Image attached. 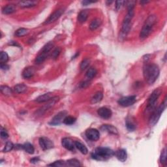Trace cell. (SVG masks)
Wrapping results in <instances>:
<instances>
[{
    "label": "cell",
    "instance_id": "1",
    "mask_svg": "<svg viewBox=\"0 0 167 167\" xmlns=\"http://www.w3.org/2000/svg\"><path fill=\"white\" fill-rule=\"evenodd\" d=\"M159 73L160 71L159 67L156 64H154V63H151V64L146 63L144 66V77L146 81L149 84H152L155 82V80H157L159 75Z\"/></svg>",
    "mask_w": 167,
    "mask_h": 167
},
{
    "label": "cell",
    "instance_id": "2",
    "mask_svg": "<svg viewBox=\"0 0 167 167\" xmlns=\"http://www.w3.org/2000/svg\"><path fill=\"white\" fill-rule=\"evenodd\" d=\"M115 154L112 149L105 147H98L91 153V157L97 161H106Z\"/></svg>",
    "mask_w": 167,
    "mask_h": 167
},
{
    "label": "cell",
    "instance_id": "3",
    "mask_svg": "<svg viewBox=\"0 0 167 167\" xmlns=\"http://www.w3.org/2000/svg\"><path fill=\"white\" fill-rule=\"evenodd\" d=\"M157 22V17L155 15H150L146 20L142 30L140 33V39H144L151 33L155 24Z\"/></svg>",
    "mask_w": 167,
    "mask_h": 167
},
{
    "label": "cell",
    "instance_id": "4",
    "mask_svg": "<svg viewBox=\"0 0 167 167\" xmlns=\"http://www.w3.org/2000/svg\"><path fill=\"white\" fill-rule=\"evenodd\" d=\"M133 16L134 9L128 10V12L123 21L121 30V37H125L129 33L131 28V21Z\"/></svg>",
    "mask_w": 167,
    "mask_h": 167
},
{
    "label": "cell",
    "instance_id": "5",
    "mask_svg": "<svg viewBox=\"0 0 167 167\" xmlns=\"http://www.w3.org/2000/svg\"><path fill=\"white\" fill-rule=\"evenodd\" d=\"M161 92H162V91H161V89H157V90L154 91L153 93L149 96L148 101V105H147L145 110L146 114H152V112L155 110V106H156V103L161 96Z\"/></svg>",
    "mask_w": 167,
    "mask_h": 167
},
{
    "label": "cell",
    "instance_id": "6",
    "mask_svg": "<svg viewBox=\"0 0 167 167\" xmlns=\"http://www.w3.org/2000/svg\"><path fill=\"white\" fill-rule=\"evenodd\" d=\"M166 98L164 100L163 103L161 104L157 108H155V110L152 112V114L150 115L149 117V124L151 125H155L159 121L161 114L165 110V109L166 107Z\"/></svg>",
    "mask_w": 167,
    "mask_h": 167
},
{
    "label": "cell",
    "instance_id": "7",
    "mask_svg": "<svg viewBox=\"0 0 167 167\" xmlns=\"http://www.w3.org/2000/svg\"><path fill=\"white\" fill-rule=\"evenodd\" d=\"M137 97L134 96L123 97L118 100V104L123 107H128L132 105L136 102Z\"/></svg>",
    "mask_w": 167,
    "mask_h": 167
},
{
    "label": "cell",
    "instance_id": "8",
    "mask_svg": "<svg viewBox=\"0 0 167 167\" xmlns=\"http://www.w3.org/2000/svg\"><path fill=\"white\" fill-rule=\"evenodd\" d=\"M67 112L66 111H62L59 112L58 114H57L56 116L52 119L50 122L49 123V124L54 126L60 125L62 122H63V120L67 116Z\"/></svg>",
    "mask_w": 167,
    "mask_h": 167
},
{
    "label": "cell",
    "instance_id": "9",
    "mask_svg": "<svg viewBox=\"0 0 167 167\" xmlns=\"http://www.w3.org/2000/svg\"><path fill=\"white\" fill-rule=\"evenodd\" d=\"M65 12V8H59L51 14L45 22V24H50L58 20Z\"/></svg>",
    "mask_w": 167,
    "mask_h": 167
},
{
    "label": "cell",
    "instance_id": "10",
    "mask_svg": "<svg viewBox=\"0 0 167 167\" xmlns=\"http://www.w3.org/2000/svg\"><path fill=\"white\" fill-rule=\"evenodd\" d=\"M58 100H59V97H53L50 100H48V103L47 105L43 106L42 107H41V108L39 109V110L37 112V113L39 115H40V116H41V115H42L43 114L45 113V112H46L47 110H48L49 109L52 107V106L56 104Z\"/></svg>",
    "mask_w": 167,
    "mask_h": 167
},
{
    "label": "cell",
    "instance_id": "11",
    "mask_svg": "<svg viewBox=\"0 0 167 167\" xmlns=\"http://www.w3.org/2000/svg\"><path fill=\"white\" fill-rule=\"evenodd\" d=\"M87 139L91 141H97L100 138V132L96 129H89L86 131Z\"/></svg>",
    "mask_w": 167,
    "mask_h": 167
},
{
    "label": "cell",
    "instance_id": "12",
    "mask_svg": "<svg viewBox=\"0 0 167 167\" xmlns=\"http://www.w3.org/2000/svg\"><path fill=\"white\" fill-rule=\"evenodd\" d=\"M39 145L43 150H47L54 147V143L47 137H41L39 140Z\"/></svg>",
    "mask_w": 167,
    "mask_h": 167
},
{
    "label": "cell",
    "instance_id": "13",
    "mask_svg": "<svg viewBox=\"0 0 167 167\" xmlns=\"http://www.w3.org/2000/svg\"><path fill=\"white\" fill-rule=\"evenodd\" d=\"M62 145L63 148L69 151H73L76 148L74 142L69 138H63L62 140Z\"/></svg>",
    "mask_w": 167,
    "mask_h": 167
},
{
    "label": "cell",
    "instance_id": "14",
    "mask_svg": "<svg viewBox=\"0 0 167 167\" xmlns=\"http://www.w3.org/2000/svg\"><path fill=\"white\" fill-rule=\"evenodd\" d=\"M97 114L103 119H109L112 116V112L110 109L106 107H102L97 110Z\"/></svg>",
    "mask_w": 167,
    "mask_h": 167
},
{
    "label": "cell",
    "instance_id": "15",
    "mask_svg": "<svg viewBox=\"0 0 167 167\" xmlns=\"http://www.w3.org/2000/svg\"><path fill=\"white\" fill-rule=\"evenodd\" d=\"M36 69L35 67H28L24 69V70L22 72V76L24 79H30L32 76H33L34 74H35Z\"/></svg>",
    "mask_w": 167,
    "mask_h": 167
},
{
    "label": "cell",
    "instance_id": "16",
    "mask_svg": "<svg viewBox=\"0 0 167 167\" xmlns=\"http://www.w3.org/2000/svg\"><path fill=\"white\" fill-rule=\"evenodd\" d=\"M114 155H116L117 159L121 162H125L127 159V153L124 149H118V150L115 152Z\"/></svg>",
    "mask_w": 167,
    "mask_h": 167
},
{
    "label": "cell",
    "instance_id": "17",
    "mask_svg": "<svg viewBox=\"0 0 167 167\" xmlns=\"http://www.w3.org/2000/svg\"><path fill=\"white\" fill-rule=\"evenodd\" d=\"M100 129H101L102 131H106L112 134H118V131H117V129L112 125H103Z\"/></svg>",
    "mask_w": 167,
    "mask_h": 167
},
{
    "label": "cell",
    "instance_id": "18",
    "mask_svg": "<svg viewBox=\"0 0 167 167\" xmlns=\"http://www.w3.org/2000/svg\"><path fill=\"white\" fill-rule=\"evenodd\" d=\"M16 10V7L14 4H8L2 9V13L5 14H10L14 13Z\"/></svg>",
    "mask_w": 167,
    "mask_h": 167
},
{
    "label": "cell",
    "instance_id": "19",
    "mask_svg": "<svg viewBox=\"0 0 167 167\" xmlns=\"http://www.w3.org/2000/svg\"><path fill=\"white\" fill-rule=\"evenodd\" d=\"M53 97L52 96V93H45L42 95V96H40L39 97H38L36 99V101L37 103H45V102H47L48 100H50Z\"/></svg>",
    "mask_w": 167,
    "mask_h": 167
},
{
    "label": "cell",
    "instance_id": "20",
    "mask_svg": "<svg viewBox=\"0 0 167 167\" xmlns=\"http://www.w3.org/2000/svg\"><path fill=\"white\" fill-rule=\"evenodd\" d=\"M88 15H89V11L88 10L81 11L79 13V15H78V21H79V22L81 23V24L84 23L86 21H87Z\"/></svg>",
    "mask_w": 167,
    "mask_h": 167
},
{
    "label": "cell",
    "instance_id": "21",
    "mask_svg": "<svg viewBox=\"0 0 167 167\" xmlns=\"http://www.w3.org/2000/svg\"><path fill=\"white\" fill-rule=\"evenodd\" d=\"M74 145H75L76 148L79 149L82 154L86 155L88 153V148H86V146L84 144H83L82 143L79 142V141H76V142H74Z\"/></svg>",
    "mask_w": 167,
    "mask_h": 167
},
{
    "label": "cell",
    "instance_id": "22",
    "mask_svg": "<svg viewBox=\"0 0 167 167\" xmlns=\"http://www.w3.org/2000/svg\"><path fill=\"white\" fill-rule=\"evenodd\" d=\"M37 1H22L18 3L19 6L24 8L34 7L37 5Z\"/></svg>",
    "mask_w": 167,
    "mask_h": 167
},
{
    "label": "cell",
    "instance_id": "23",
    "mask_svg": "<svg viewBox=\"0 0 167 167\" xmlns=\"http://www.w3.org/2000/svg\"><path fill=\"white\" fill-rule=\"evenodd\" d=\"M101 24H102L101 20L99 18H95L90 23V29L92 31L96 30L98 28H99Z\"/></svg>",
    "mask_w": 167,
    "mask_h": 167
},
{
    "label": "cell",
    "instance_id": "24",
    "mask_svg": "<svg viewBox=\"0 0 167 167\" xmlns=\"http://www.w3.org/2000/svg\"><path fill=\"white\" fill-rule=\"evenodd\" d=\"M27 89V86L24 84H18L14 86L13 90L16 93H24L25 91H26Z\"/></svg>",
    "mask_w": 167,
    "mask_h": 167
},
{
    "label": "cell",
    "instance_id": "25",
    "mask_svg": "<svg viewBox=\"0 0 167 167\" xmlns=\"http://www.w3.org/2000/svg\"><path fill=\"white\" fill-rule=\"evenodd\" d=\"M103 97V94L102 92L98 91L94 95L93 97H92V99L91 100V104H96V103H99L102 100Z\"/></svg>",
    "mask_w": 167,
    "mask_h": 167
},
{
    "label": "cell",
    "instance_id": "26",
    "mask_svg": "<svg viewBox=\"0 0 167 167\" xmlns=\"http://www.w3.org/2000/svg\"><path fill=\"white\" fill-rule=\"evenodd\" d=\"M22 149H24L25 151H26L29 154H33L34 151H35L33 146L29 142L25 143L24 144L22 145Z\"/></svg>",
    "mask_w": 167,
    "mask_h": 167
},
{
    "label": "cell",
    "instance_id": "27",
    "mask_svg": "<svg viewBox=\"0 0 167 167\" xmlns=\"http://www.w3.org/2000/svg\"><path fill=\"white\" fill-rule=\"evenodd\" d=\"M47 54H45V53H42L41 52L40 53L37 57H36V59L35 60V62L36 64L37 65H39L42 63V62H45V60L47 59Z\"/></svg>",
    "mask_w": 167,
    "mask_h": 167
},
{
    "label": "cell",
    "instance_id": "28",
    "mask_svg": "<svg viewBox=\"0 0 167 167\" xmlns=\"http://www.w3.org/2000/svg\"><path fill=\"white\" fill-rule=\"evenodd\" d=\"M97 71L96 68L90 67L87 71V73H86V77H87L89 79H92L97 75Z\"/></svg>",
    "mask_w": 167,
    "mask_h": 167
},
{
    "label": "cell",
    "instance_id": "29",
    "mask_svg": "<svg viewBox=\"0 0 167 167\" xmlns=\"http://www.w3.org/2000/svg\"><path fill=\"white\" fill-rule=\"evenodd\" d=\"M54 44L53 42H48L47 44H46L44 47H43L41 52L48 54L49 53V52H50L52 49V48L54 47Z\"/></svg>",
    "mask_w": 167,
    "mask_h": 167
},
{
    "label": "cell",
    "instance_id": "30",
    "mask_svg": "<svg viewBox=\"0 0 167 167\" xmlns=\"http://www.w3.org/2000/svg\"><path fill=\"white\" fill-rule=\"evenodd\" d=\"M81 166L80 161L76 159H71L66 161V166Z\"/></svg>",
    "mask_w": 167,
    "mask_h": 167
},
{
    "label": "cell",
    "instance_id": "31",
    "mask_svg": "<svg viewBox=\"0 0 167 167\" xmlns=\"http://www.w3.org/2000/svg\"><path fill=\"white\" fill-rule=\"evenodd\" d=\"M1 93L6 96H11L13 93V91L11 89L8 87L7 86H1Z\"/></svg>",
    "mask_w": 167,
    "mask_h": 167
},
{
    "label": "cell",
    "instance_id": "32",
    "mask_svg": "<svg viewBox=\"0 0 167 167\" xmlns=\"http://www.w3.org/2000/svg\"><path fill=\"white\" fill-rule=\"evenodd\" d=\"M76 119L73 116H66L63 120V123L67 125H71L76 122Z\"/></svg>",
    "mask_w": 167,
    "mask_h": 167
},
{
    "label": "cell",
    "instance_id": "33",
    "mask_svg": "<svg viewBox=\"0 0 167 167\" xmlns=\"http://www.w3.org/2000/svg\"><path fill=\"white\" fill-rule=\"evenodd\" d=\"M28 33H29V30L28 29L22 28H19L18 30H17L15 31V35L18 37H21L26 35Z\"/></svg>",
    "mask_w": 167,
    "mask_h": 167
},
{
    "label": "cell",
    "instance_id": "34",
    "mask_svg": "<svg viewBox=\"0 0 167 167\" xmlns=\"http://www.w3.org/2000/svg\"><path fill=\"white\" fill-rule=\"evenodd\" d=\"M126 127L127 129H128L129 131H133L136 129V125H135L134 123L131 120L127 119L126 120Z\"/></svg>",
    "mask_w": 167,
    "mask_h": 167
},
{
    "label": "cell",
    "instance_id": "35",
    "mask_svg": "<svg viewBox=\"0 0 167 167\" xmlns=\"http://www.w3.org/2000/svg\"><path fill=\"white\" fill-rule=\"evenodd\" d=\"M160 161H161V164H163V165H165V164L166 163V148H164L162 150V152H161Z\"/></svg>",
    "mask_w": 167,
    "mask_h": 167
},
{
    "label": "cell",
    "instance_id": "36",
    "mask_svg": "<svg viewBox=\"0 0 167 167\" xmlns=\"http://www.w3.org/2000/svg\"><path fill=\"white\" fill-rule=\"evenodd\" d=\"M8 60V56L7 52L2 51L0 54V62L1 63H5Z\"/></svg>",
    "mask_w": 167,
    "mask_h": 167
},
{
    "label": "cell",
    "instance_id": "37",
    "mask_svg": "<svg viewBox=\"0 0 167 167\" xmlns=\"http://www.w3.org/2000/svg\"><path fill=\"white\" fill-rule=\"evenodd\" d=\"M14 148L13 144L11 142V141H8L7 142L6 144H5L4 149H3V151L4 152H8L11 151Z\"/></svg>",
    "mask_w": 167,
    "mask_h": 167
},
{
    "label": "cell",
    "instance_id": "38",
    "mask_svg": "<svg viewBox=\"0 0 167 167\" xmlns=\"http://www.w3.org/2000/svg\"><path fill=\"white\" fill-rule=\"evenodd\" d=\"M48 166H66V162H65L64 161H57L54 162L53 163L49 164Z\"/></svg>",
    "mask_w": 167,
    "mask_h": 167
},
{
    "label": "cell",
    "instance_id": "39",
    "mask_svg": "<svg viewBox=\"0 0 167 167\" xmlns=\"http://www.w3.org/2000/svg\"><path fill=\"white\" fill-rule=\"evenodd\" d=\"M90 60L89 59H84V60H82V62L80 63V69L81 70H84L87 68L89 65H90Z\"/></svg>",
    "mask_w": 167,
    "mask_h": 167
},
{
    "label": "cell",
    "instance_id": "40",
    "mask_svg": "<svg viewBox=\"0 0 167 167\" xmlns=\"http://www.w3.org/2000/svg\"><path fill=\"white\" fill-rule=\"evenodd\" d=\"M60 52H61V48L59 47L56 48L55 50L53 51L52 54V58L54 59H57L60 54Z\"/></svg>",
    "mask_w": 167,
    "mask_h": 167
},
{
    "label": "cell",
    "instance_id": "41",
    "mask_svg": "<svg viewBox=\"0 0 167 167\" xmlns=\"http://www.w3.org/2000/svg\"><path fill=\"white\" fill-rule=\"evenodd\" d=\"M124 4V1H116V5H115V7H116V11H119L121 7H122V5Z\"/></svg>",
    "mask_w": 167,
    "mask_h": 167
},
{
    "label": "cell",
    "instance_id": "42",
    "mask_svg": "<svg viewBox=\"0 0 167 167\" xmlns=\"http://www.w3.org/2000/svg\"><path fill=\"white\" fill-rule=\"evenodd\" d=\"M1 137L3 139H6L8 137V134L7 132V131L4 130V129H2V130L1 131Z\"/></svg>",
    "mask_w": 167,
    "mask_h": 167
},
{
    "label": "cell",
    "instance_id": "43",
    "mask_svg": "<svg viewBox=\"0 0 167 167\" xmlns=\"http://www.w3.org/2000/svg\"><path fill=\"white\" fill-rule=\"evenodd\" d=\"M1 69L3 70H7L8 69V68H9V67H8V65H7L6 63H1Z\"/></svg>",
    "mask_w": 167,
    "mask_h": 167
},
{
    "label": "cell",
    "instance_id": "44",
    "mask_svg": "<svg viewBox=\"0 0 167 167\" xmlns=\"http://www.w3.org/2000/svg\"><path fill=\"white\" fill-rule=\"evenodd\" d=\"M39 161V158L38 157H33V158H32V159H31V160H30V161H31V163H33V164H35V163H37V162H38V161Z\"/></svg>",
    "mask_w": 167,
    "mask_h": 167
},
{
    "label": "cell",
    "instance_id": "45",
    "mask_svg": "<svg viewBox=\"0 0 167 167\" xmlns=\"http://www.w3.org/2000/svg\"><path fill=\"white\" fill-rule=\"evenodd\" d=\"M88 85H89V82L87 81H84L82 82V83H80V86H81V88H85Z\"/></svg>",
    "mask_w": 167,
    "mask_h": 167
},
{
    "label": "cell",
    "instance_id": "46",
    "mask_svg": "<svg viewBox=\"0 0 167 167\" xmlns=\"http://www.w3.org/2000/svg\"><path fill=\"white\" fill-rule=\"evenodd\" d=\"M95 1H82V4L84 5H88V4H92V3H94Z\"/></svg>",
    "mask_w": 167,
    "mask_h": 167
}]
</instances>
